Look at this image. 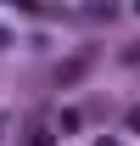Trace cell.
I'll return each mask as SVG.
<instances>
[{
	"mask_svg": "<svg viewBox=\"0 0 140 146\" xmlns=\"http://www.w3.org/2000/svg\"><path fill=\"white\" fill-rule=\"evenodd\" d=\"M28 146H51V129H45V124H34V135H28Z\"/></svg>",
	"mask_w": 140,
	"mask_h": 146,
	"instance_id": "cell-1",
	"label": "cell"
},
{
	"mask_svg": "<svg viewBox=\"0 0 140 146\" xmlns=\"http://www.w3.org/2000/svg\"><path fill=\"white\" fill-rule=\"evenodd\" d=\"M129 129H140V107H135V112H129Z\"/></svg>",
	"mask_w": 140,
	"mask_h": 146,
	"instance_id": "cell-2",
	"label": "cell"
}]
</instances>
